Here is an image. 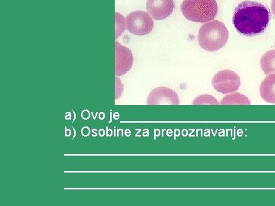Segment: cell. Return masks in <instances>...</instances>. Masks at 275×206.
<instances>
[{
	"instance_id": "obj_1",
	"label": "cell",
	"mask_w": 275,
	"mask_h": 206,
	"mask_svg": "<svg viewBox=\"0 0 275 206\" xmlns=\"http://www.w3.org/2000/svg\"><path fill=\"white\" fill-rule=\"evenodd\" d=\"M271 12L263 4L245 1L236 6L233 14V25L236 31L244 36L262 34L270 23Z\"/></svg>"
},
{
	"instance_id": "obj_2",
	"label": "cell",
	"mask_w": 275,
	"mask_h": 206,
	"mask_svg": "<svg viewBox=\"0 0 275 206\" xmlns=\"http://www.w3.org/2000/svg\"><path fill=\"white\" fill-rule=\"evenodd\" d=\"M229 39V31L224 23L213 20L205 23L200 28L198 43L205 51H219L226 45Z\"/></svg>"
},
{
	"instance_id": "obj_3",
	"label": "cell",
	"mask_w": 275,
	"mask_h": 206,
	"mask_svg": "<svg viewBox=\"0 0 275 206\" xmlns=\"http://www.w3.org/2000/svg\"><path fill=\"white\" fill-rule=\"evenodd\" d=\"M180 8L183 16L193 22L213 21L218 12L216 0H183Z\"/></svg>"
},
{
	"instance_id": "obj_4",
	"label": "cell",
	"mask_w": 275,
	"mask_h": 206,
	"mask_svg": "<svg viewBox=\"0 0 275 206\" xmlns=\"http://www.w3.org/2000/svg\"><path fill=\"white\" fill-rule=\"evenodd\" d=\"M126 29L135 35L143 36L152 31L154 21L150 14L144 11H135L126 18Z\"/></svg>"
},
{
	"instance_id": "obj_5",
	"label": "cell",
	"mask_w": 275,
	"mask_h": 206,
	"mask_svg": "<svg viewBox=\"0 0 275 206\" xmlns=\"http://www.w3.org/2000/svg\"><path fill=\"white\" fill-rule=\"evenodd\" d=\"M240 77L230 70L218 72L212 80L213 88L223 94H231L240 87Z\"/></svg>"
},
{
	"instance_id": "obj_6",
	"label": "cell",
	"mask_w": 275,
	"mask_h": 206,
	"mask_svg": "<svg viewBox=\"0 0 275 206\" xmlns=\"http://www.w3.org/2000/svg\"><path fill=\"white\" fill-rule=\"evenodd\" d=\"M149 105H180V100L177 92L168 87H159L151 90L147 97Z\"/></svg>"
},
{
	"instance_id": "obj_7",
	"label": "cell",
	"mask_w": 275,
	"mask_h": 206,
	"mask_svg": "<svg viewBox=\"0 0 275 206\" xmlns=\"http://www.w3.org/2000/svg\"><path fill=\"white\" fill-rule=\"evenodd\" d=\"M115 74L117 77L126 74L133 64V56L131 51L118 41L115 42Z\"/></svg>"
},
{
	"instance_id": "obj_8",
	"label": "cell",
	"mask_w": 275,
	"mask_h": 206,
	"mask_svg": "<svg viewBox=\"0 0 275 206\" xmlns=\"http://www.w3.org/2000/svg\"><path fill=\"white\" fill-rule=\"evenodd\" d=\"M174 0H147V10L154 19L164 20L174 11Z\"/></svg>"
},
{
	"instance_id": "obj_9",
	"label": "cell",
	"mask_w": 275,
	"mask_h": 206,
	"mask_svg": "<svg viewBox=\"0 0 275 206\" xmlns=\"http://www.w3.org/2000/svg\"><path fill=\"white\" fill-rule=\"evenodd\" d=\"M259 93L263 100L275 104V74H268L259 87Z\"/></svg>"
},
{
	"instance_id": "obj_10",
	"label": "cell",
	"mask_w": 275,
	"mask_h": 206,
	"mask_svg": "<svg viewBox=\"0 0 275 206\" xmlns=\"http://www.w3.org/2000/svg\"><path fill=\"white\" fill-rule=\"evenodd\" d=\"M260 65L264 74H275V50H271L262 55Z\"/></svg>"
},
{
	"instance_id": "obj_11",
	"label": "cell",
	"mask_w": 275,
	"mask_h": 206,
	"mask_svg": "<svg viewBox=\"0 0 275 206\" xmlns=\"http://www.w3.org/2000/svg\"><path fill=\"white\" fill-rule=\"evenodd\" d=\"M220 105H251V102L247 97L236 92L223 97Z\"/></svg>"
},
{
	"instance_id": "obj_12",
	"label": "cell",
	"mask_w": 275,
	"mask_h": 206,
	"mask_svg": "<svg viewBox=\"0 0 275 206\" xmlns=\"http://www.w3.org/2000/svg\"><path fill=\"white\" fill-rule=\"evenodd\" d=\"M193 105H220V103L211 95H200L195 99Z\"/></svg>"
},
{
	"instance_id": "obj_13",
	"label": "cell",
	"mask_w": 275,
	"mask_h": 206,
	"mask_svg": "<svg viewBox=\"0 0 275 206\" xmlns=\"http://www.w3.org/2000/svg\"><path fill=\"white\" fill-rule=\"evenodd\" d=\"M126 23L124 17L122 16L118 12H116V37L117 38L124 32L126 29Z\"/></svg>"
},
{
	"instance_id": "obj_14",
	"label": "cell",
	"mask_w": 275,
	"mask_h": 206,
	"mask_svg": "<svg viewBox=\"0 0 275 206\" xmlns=\"http://www.w3.org/2000/svg\"><path fill=\"white\" fill-rule=\"evenodd\" d=\"M272 12L274 16H275V0L272 1Z\"/></svg>"
}]
</instances>
